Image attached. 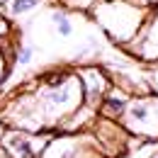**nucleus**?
I'll return each mask as SVG.
<instances>
[{"instance_id": "obj_12", "label": "nucleus", "mask_w": 158, "mask_h": 158, "mask_svg": "<svg viewBox=\"0 0 158 158\" xmlns=\"http://www.w3.org/2000/svg\"><path fill=\"white\" fill-rule=\"evenodd\" d=\"M146 85H148L151 95H158V68H153V71L146 73Z\"/></svg>"}, {"instance_id": "obj_6", "label": "nucleus", "mask_w": 158, "mask_h": 158, "mask_svg": "<svg viewBox=\"0 0 158 158\" xmlns=\"http://www.w3.org/2000/svg\"><path fill=\"white\" fill-rule=\"evenodd\" d=\"M76 73H78L80 85H83V100H85V105H90V107L98 110L102 95L112 88L110 76H107L102 68H98V66H83Z\"/></svg>"}, {"instance_id": "obj_8", "label": "nucleus", "mask_w": 158, "mask_h": 158, "mask_svg": "<svg viewBox=\"0 0 158 158\" xmlns=\"http://www.w3.org/2000/svg\"><path fill=\"white\" fill-rule=\"evenodd\" d=\"M41 2H46V0H0V12L5 17H24V15L34 12Z\"/></svg>"}, {"instance_id": "obj_3", "label": "nucleus", "mask_w": 158, "mask_h": 158, "mask_svg": "<svg viewBox=\"0 0 158 158\" xmlns=\"http://www.w3.org/2000/svg\"><path fill=\"white\" fill-rule=\"evenodd\" d=\"M119 124L141 139H158V95H131Z\"/></svg>"}, {"instance_id": "obj_15", "label": "nucleus", "mask_w": 158, "mask_h": 158, "mask_svg": "<svg viewBox=\"0 0 158 158\" xmlns=\"http://www.w3.org/2000/svg\"><path fill=\"white\" fill-rule=\"evenodd\" d=\"M134 2H139V5H148V2H153V0H134Z\"/></svg>"}, {"instance_id": "obj_5", "label": "nucleus", "mask_w": 158, "mask_h": 158, "mask_svg": "<svg viewBox=\"0 0 158 158\" xmlns=\"http://www.w3.org/2000/svg\"><path fill=\"white\" fill-rule=\"evenodd\" d=\"M139 59L143 61H158V7L148 10V17L143 22L136 39L127 44Z\"/></svg>"}, {"instance_id": "obj_9", "label": "nucleus", "mask_w": 158, "mask_h": 158, "mask_svg": "<svg viewBox=\"0 0 158 158\" xmlns=\"http://www.w3.org/2000/svg\"><path fill=\"white\" fill-rule=\"evenodd\" d=\"M15 51V61L20 63V66H29L32 59H34V46L32 44H20L17 49H12Z\"/></svg>"}, {"instance_id": "obj_14", "label": "nucleus", "mask_w": 158, "mask_h": 158, "mask_svg": "<svg viewBox=\"0 0 158 158\" xmlns=\"http://www.w3.org/2000/svg\"><path fill=\"white\" fill-rule=\"evenodd\" d=\"M5 131H7V127H5V122L0 119V141H2V136H5Z\"/></svg>"}, {"instance_id": "obj_16", "label": "nucleus", "mask_w": 158, "mask_h": 158, "mask_svg": "<svg viewBox=\"0 0 158 158\" xmlns=\"http://www.w3.org/2000/svg\"><path fill=\"white\" fill-rule=\"evenodd\" d=\"M153 158H158V156H153Z\"/></svg>"}, {"instance_id": "obj_7", "label": "nucleus", "mask_w": 158, "mask_h": 158, "mask_svg": "<svg viewBox=\"0 0 158 158\" xmlns=\"http://www.w3.org/2000/svg\"><path fill=\"white\" fill-rule=\"evenodd\" d=\"M129 93H124L122 88H110L105 95H102V100H100L98 105V114L105 119H114V122H119L122 119V114H124V110H127V102H129Z\"/></svg>"}, {"instance_id": "obj_4", "label": "nucleus", "mask_w": 158, "mask_h": 158, "mask_svg": "<svg viewBox=\"0 0 158 158\" xmlns=\"http://www.w3.org/2000/svg\"><path fill=\"white\" fill-rule=\"evenodd\" d=\"M54 131H22V129H7L0 146L10 158H39L46 148Z\"/></svg>"}, {"instance_id": "obj_13", "label": "nucleus", "mask_w": 158, "mask_h": 158, "mask_svg": "<svg viewBox=\"0 0 158 158\" xmlns=\"http://www.w3.org/2000/svg\"><path fill=\"white\" fill-rule=\"evenodd\" d=\"M10 76V66H7V56H5V51L0 49V85L5 83V78Z\"/></svg>"}, {"instance_id": "obj_1", "label": "nucleus", "mask_w": 158, "mask_h": 158, "mask_svg": "<svg viewBox=\"0 0 158 158\" xmlns=\"http://www.w3.org/2000/svg\"><path fill=\"white\" fill-rule=\"evenodd\" d=\"M93 20L100 29L114 41L127 46L136 39L143 22L148 17L146 5H139L134 0H98L93 7Z\"/></svg>"}, {"instance_id": "obj_11", "label": "nucleus", "mask_w": 158, "mask_h": 158, "mask_svg": "<svg viewBox=\"0 0 158 158\" xmlns=\"http://www.w3.org/2000/svg\"><path fill=\"white\" fill-rule=\"evenodd\" d=\"M10 34H12V22H10V17H5L0 12V41L10 39Z\"/></svg>"}, {"instance_id": "obj_10", "label": "nucleus", "mask_w": 158, "mask_h": 158, "mask_svg": "<svg viewBox=\"0 0 158 158\" xmlns=\"http://www.w3.org/2000/svg\"><path fill=\"white\" fill-rule=\"evenodd\" d=\"M95 2H98V0H61V5H63V7L76 10V12H85V10H90Z\"/></svg>"}, {"instance_id": "obj_2", "label": "nucleus", "mask_w": 158, "mask_h": 158, "mask_svg": "<svg viewBox=\"0 0 158 158\" xmlns=\"http://www.w3.org/2000/svg\"><path fill=\"white\" fill-rule=\"evenodd\" d=\"M39 158H107L95 134L88 131H54Z\"/></svg>"}]
</instances>
